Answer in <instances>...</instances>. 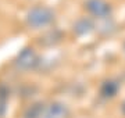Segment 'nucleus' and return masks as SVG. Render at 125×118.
Returning <instances> with one entry per match:
<instances>
[{"label":"nucleus","mask_w":125,"mask_h":118,"mask_svg":"<svg viewBox=\"0 0 125 118\" xmlns=\"http://www.w3.org/2000/svg\"><path fill=\"white\" fill-rule=\"evenodd\" d=\"M54 18H56V14L50 7L35 6L27 13L25 21H27L28 27H31L32 29H40V28L50 25L54 21Z\"/></svg>","instance_id":"f257e3e1"},{"label":"nucleus","mask_w":125,"mask_h":118,"mask_svg":"<svg viewBox=\"0 0 125 118\" xmlns=\"http://www.w3.org/2000/svg\"><path fill=\"white\" fill-rule=\"evenodd\" d=\"M39 56L32 47H24L14 60L15 68L20 71H24V72L35 69L39 65Z\"/></svg>","instance_id":"f03ea898"},{"label":"nucleus","mask_w":125,"mask_h":118,"mask_svg":"<svg viewBox=\"0 0 125 118\" xmlns=\"http://www.w3.org/2000/svg\"><path fill=\"white\" fill-rule=\"evenodd\" d=\"M86 11L96 18H108L111 15V4L107 0H86L85 1Z\"/></svg>","instance_id":"7ed1b4c3"},{"label":"nucleus","mask_w":125,"mask_h":118,"mask_svg":"<svg viewBox=\"0 0 125 118\" xmlns=\"http://www.w3.org/2000/svg\"><path fill=\"white\" fill-rule=\"evenodd\" d=\"M42 118H70V108L61 101H53L45 108Z\"/></svg>","instance_id":"20e7f679"},{"label":"nucleus","mask_w":125,"mask_h":118,"mask_svg":"<svg viewBox=\"0 0 125 118\" xmlns=\"http://www.w3.org/2000/svg\"><path fill=\"white\" fill-rule=\"evenodd\" d=\"M94 24L93 21L88 17H82V18H78L74 24V32H75L78 36H85V35H89L90 32L93 31Z\"/></svg>","instance_id":"39448f33"},{"label":"nucleus","mask_w":125,"mask_h":118,"mask_svg":"<svg viewBox=\"0 0 125 118\" xmlns=\"http://www.w3.org/2000/svg\"><path fill=\"white\" fill-rule=\"evenodd\" d=\"M118 83L115 81H113V79H107V81H104L102 83V86H100V95L103 97H106V99H111L114 96L118 93Z\"/></svg>","instance_id":"423d86ee"},{"label":"nucleus","mask_w":125,"mask_h":118,"mask_svg":"<svg viewBox=\"0 0 125 118\" xmlns=\"http://www.w3.org/2000/svg\"><path fill=\"white\" fill-rule=\"evenodd\" d=\"M46 106L42 101H36L32 103L25 111H24V118H42L43 113H45Z\"/></svg>","instance_id":"0eeeda50"},{"label":"nucleus","mask_w":125,"mask_h":118,"mask_svg":"<svg viewBox=\"0 0 125 118\" xmlns=\"http://www.w3.org/2000/svg\"><path fill=\"white\" fill-rule=\"evenodd\" d=\"M7 90L4 86H0V115H3L6 111V103H7Z\"/></svg>","instance_id":"6e6552de"},{"label":"nucleus","mask_w":125,"mask_h":118,"mask_svg":"<svg viewBox=\"0 0 125 118\" xmlns=\"http://www.w3.org/2000/svg\"><path fill=\"white\" fill-rule=\"evenodd\" d=\"M124 50H125V45H124Z\"/></svg>","instance_id":"1a4fd4ad"}]
</instances>
